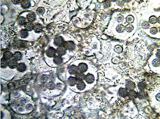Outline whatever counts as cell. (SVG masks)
Masks as SVG:
<instances>
[{
    "label": "cell",
    "instance_id": "24",
    "mask_svg": "<svg viewBox=\"0 0 160 119\" xmlns=\"http://www.w3.org/2000/svg\"><path fill=\"white\" fill-rule=\"evenodd\" d=\"M33 108V105H32L31 104H28L26 107V109L28 110H32Z\"/></svg>",
    "mask_w": 160,
    "mask_h": 119
},
{
    "label": "cell",
    "instance_id": "2",
    "mask_svg": "<svg viewBox=\"0 0 160 119\" xmlns=\"http://www.w3.org/2000/svg\"><path fill=\"white\" fill-rule=\"evenodd\" d=\"M56 53V50L53 47H50L46 51V55L49 57H54Z\"/></svg>",
    "mask_w": 160,
    "mask_h": 119
},
{
    "label": "cell",
    "instance_id": "16",
    "mask_svg": "<svg viewBox=\"0 0 160 119\" xmlns=\"http://www.w3.org/2000/svg\"><path fill=\"white\" fill-rule=\"evenodd\" d=\"M47 88H48V89L50 90H53L55 89L56 85L54 82L51 81L47 84Z\"/></svg>",
    "mask_w": 160,
    "mask_h": 119
},
{
    "label": "cell",
    "instance_id": "12",
    "mask_svg": "<svg viewBox=\"0 0 160 119\" xmlns=\"http://www.w3.org/2000/svg\"><path fill=\"white\" fill-rule=\"evenodd\" d=\"M78 79L76 77H70L68 79V82L69 85L71 86H73L75 85L77 83Z\"/></svg>",
    "mask_w": 160,
    "mask_h": 119
},
{
    "label": "cell",
    "instance_id": "20",
    "mask_svg": "<svg viewBox=\"0 0 160 119\" xmlns=\"http://www.w3.org/2000/svg\"><path fill=\"white\" fill-rule=\"evenodd\" d=\"M45 10L43 7H39L36 10V12L39 15H42L44 13Z\"/></svg>",
    "mask_w": 160,
    "mask_h": 119
},
{
    "label": "cell",
    "instance_id": "13",
    "mask_svg": "<svg viewBox=\"0 0 160 119\" xmlns=\"http://www.w3.org/2000/svg\"><path fill=\"white\" fill-rule=\"evenodd\" d=\"M28 31H27L26 29H22L20 30L19 33V35L20 37L22 39H25L28 36Z\"/></svg>",
    "mask_w": 160,
    "mask_h": 119
},
{
    "label": "cell",
    "instance_id": "1",
    "mask_svg": "<svg viewBox=\"0 0 160 119\" xmlns=\"http://www.w3.org/2000/svg\"><path fill=\"white\" fill-rule=\"evenodd\" d=\"M54 44L58 47L63 45L64 42L63 38L62 37H56L54 39Z\"/></svg>",
    "mask_w": 160,
    "mask_h": 119
},
{
    "label": "cell",
    "instance_id": "21",
    "mask_svg": "<svg viewBox=\"0 0 160 119\" xmlns=\"http://www.w3.org/2000/svg\"><path fill=\"white\" fill-rule=\"evenodd\" d=\"M1 66L4 68L6 67H7L8 66V60L3 58L1 61Z\"/></svg>",
    "mask_w": 160,
    "mask_h": 119
},
{
    "label": "cell",
    "instance_id": "7",
    "mask_svg": "<svg viewBox=\"0 0 160 119\" xmlns=\"http://www.w3.org/2000/svg\"><path fill=\"white\" fill-rule=\"evenodd\" d=\"M20 3L21 7L24 9L28 8L30 6V2L28 0H22L21 1Z\"/></svg>",
    "mask_w": 160,
    "mask_h": 119
},
{
    "label": "cell",
    "instance_id": "3",
    "mask_svg": "<svg viewBox=\"0 0 160 119\" xmlns=\"http://www.w3.org/2000/svg\"><path fill=\"white\" fill-rule=\"evenodd\" d=\"M67 50L69 51H72L75 48V44L72 41L64 42L63 45Z\"/></svg>",
    "mask_w": 160,
    "mask_h": 119
},
{
    "label": "cell",
    "instance_id": "19",
    "mask_svg": "<svg viewBox=\"0 0 160 119\" xmlns=\"http://www.w3.org/2000/svg\"><path fill=\"white\" fill-rule=\"evenodd\" d=\"M48 79H49V78H48V75H45V74L42 75H41V81L43 83H46L48 81Z\"/></svg>",
    "mask_w": 160,
    "mask_h": 119
},
{
    "label": "cell",
    "instance_id": "8",
    "mask_svg": "<svg viewBox=\"0 0 160 119\" xmlns=\"http://www.w3.org/2000/svg\"><path fill=\"white\" fill-rule=\"evenodd\" d=\"M24 26H25V29H26L27 31H30L33 30L34 25L32 22H26Z\"/></svg>",
    "mask_w": 160,
    "mask_h": 119
},
{
    "label": "cell",
    "instance_id": "22",
    "mask_svg": "<svg viewBox=\"0 0 160 119\" xmlns=\"http://www.w3.org/2000/svg\"><path fill=\"white\" fill-rule=\"evenodd\" d=\"M157 21V18L155 16H153L150 18V22L151 23H155Z\"/></svg>",
    "mask_w": 160,
    "mask_h": 119
},
{
    "label": "cell",
    "instance_id": "10",
    "mask_svg": "<svg viewBox=\"0 0 160 119\" xmlns=\"http://www.w3.org/2000/svg\"><path fill=\"white\" fill-rule=\"evenodd\" d=\"M22 54L20 53V52H17L13 54L12 58L16 61H19L22 59Z\"/></svg>",
    "mask_w": 160,
    "mask_h": 119
},
{
    "label": "cell",
    "instance_id": "25",
    "mask_svg": "<svg viewBox=\"0 0 160 119\" xmlns=\"http://www.w3.org/2000/svg\"><path fill=\"white\" fill-rule=\"evenodd\" d=\"M12 2L14 4H18L21 2L20 0H13Z\"/></svg>",
    "mask_w": 160,
    "mask_h": 119
},
{
    "label": "cell",
    "instance_id": "11",
    "mask_svg": "<svg viewBox=\"0 0 160 119\" xmlns=\"http://www.w3.org/2000/svg\"><path fill=\"white\" fill-rule=\"evenodd\" d=\"M27 19L28 22H33L36 19V15L34 13H30L27 15Z\"/></svg>",
    "mask_w": 160,
    "mask_h": 119
},
{
    "label": "cell",
    "instance_id": "9",
    "mask_svg": "<svg viewBox=\"0 0 160 119\" xmlns=\"http://www.w3.org/2000/svg\"><path fill=\"white\" fill-rule=\"evenodd\" d=\"M26 68L27 67L25 63H20L18 64L16 68L18 71L23 72L26 70Z\"/></svg>",
    "mask_w": 160,
    "mask_h": 119
},
{
    "label": "cell",
    "instance_id": "23",
    "mask_svg": "<svg viewBox=\"0 0 160 119\" xmlns=\"http://www.w3.org/2000/svg\"><path fill=\"white\" fill-rule=\"evenodd\" d=\"M48 78L49 79H50L51 81H53L55 79V76L53 74H50L49 75H48Z\"/></svg>",
    "mask_w": 160,
    "mask_h": 119
},
{
    "label": "cell",
    "instance_id": "4",
    "mask_svg": "<svg viewBox=\"0 0 160 119\" xmlns=\"http://www.w3.org/2000/svg\"><path fill=\"white\" fill-rule=\"evenodd\" d=\"M67 52V49L63 45L59 46L56 50V53L58 55L62 56L64 55Z\"/></svg>",
    "mask_w": 160,
    "mask_h": 119
},
{
    "label": "cell",
    "instance_id": "14",
    "mask_svg": "<svg viewBox=\"0 0 160 119\" xmlns=\"http://www.w3.org/2000/svg\"><path fill=\"white\" fill-rule=\"evenodd\" d=\"M42 27L40 24H37L34 26L33 30L36 33H41L42 30Z\"/></svg>",
    "mask_w": 160,
    "mask_h": 119
},
{
    "label": "cell",
    "instance_id": "18",
    "mask_svg": "<svg viewBox=\"0 0 160 119\" xmlns=\"http://www.w3.org/2000/svg\"><path fill=\"white\" fill-rule=\"evenodd\" d=\"M18 22H19V25H20L21 26H23L25 25L26 23V20L25 17L23 16H21L18 19Z\"/></svg>",
    "mask_w": 160,
    "mask_h": 119
},
{
    "label": "cell",
    "instance_id": "5",
    "mask_svg": "<svg viewBox=\"0 0 160 119\" xmlns=\"http://www.w3.org/2000/svg\"><path fill=\"white\" fill-rule=\"evenodd\" d=\"M17 65V61H16L13 59H11L8 61V66L11 69L16 68Z\"/></svg>",
    "mask_w": 160,
    "mask_h": 119
},
{
    "label": "cell",
    "instance_id": "6",
    "mask_svg": "<svg viewBox=\"0 0 160 119\" xmlns=\"http://www.w3.org/2000/svg\"><path fill=\"white\" fill-rule=\"evenodd\" d=\"M53 62L54 63L58 65H60L63 62V60L61 56L59 55H55L53 57Z\"/></svg>",
    "mask_w": 160,
    "mask_h": 119
},
{
    "label": "cell",
    "instance_id": "15",
    "mask_svg": "<svg viewBox=\"0 0 160 119\" xmlns=\"http://www.w3.org/2000/svg\"><path fill=\"white\" fill-rule=\"evenodd\" d=\"M13 54L10 52H7L4 54L3 58L7 60H9L12 59Z\"/></svg>",
    "mask_w": 160,
    "mask_h": 119
},
{
    "label": "cell",
    "instance_id": "17",
    "mask_svg": "<svg viewBox=\"0 0 160 119\" xmlns=\"http://www.w3.org/2000/svg\"><path fill=\"white\" fill-rule=\"evenodd\" d=\"M77 70H78V69H77V68L76 67L74 66H72L69 68V74H70L74 75L75 74H77Z\"/></svg>",
    "mask_w": 160,
    "mask_h": 119
}]
</instances>
